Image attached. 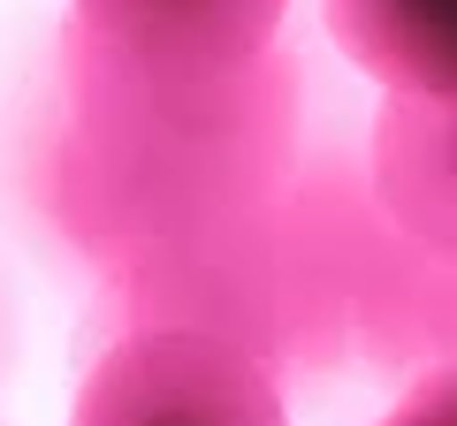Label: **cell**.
<instances>
[{
  "label": "cell",
  "mask_w": 457,
  "mask_h": 426,
  "mask_svg": "<svg viewBox=\"0 0 457 426\" xmlns=\"http://www.w3.org/2000/svg\"><path fill=\"white\" fill-rule=\"evenodd\" d=\"M343 61L389 99L457 107V0H320Z\"/></svg>",
  "instance_id": "cell-7"
},
{
  "label": "cell",
  "mask_w": 457,
  "mask_h": 426,
  "mask_svg": "<svg viewBox=\"0 0 457 426\" xmlns=\"http://www.w3.org/2000/svg\"><path fill=\"white\" fill-rule=\"evenodd\" d=\"M69 426H290L282 389L206 335H114Z\"/></svg>",
  "instance_id": "cell-3"
},
{
  "label": "cell",
  "mask_w": 457,
  "mask_h": 426,
  "mask_svg": "<svg viewBox=\"0 0 457 426\" xmlns=\"http://www.w3.org/2000/svg\"><path fill=\"white\" fill-rule=\"evenodd\" d=\"M343 251V297H351V343L381 350V358H420L457 365V274L450 266L411 259L404 244H366L351 236V221H336Z\"/></svg>",
  "instance_id": "cell-6"
},
{
  "label": "cell",
  "mask_w": 457,
  "mask_h": 426,
  "mask_svg": "<svg viewBox=\"0 0 457 426\" xmlns=\"http://www.w3.org/2000/svg\"><path fill=\"white\" fill-rule=\"evenodd\" d=\"M114 312L122 335H206L252 358L275 389L282 373H320L336 350H351L336 221H312L305 198L130 259L114 274Z\"/></svg>",
  "instance_id": "cell-2"
},
{
  "label": "cell",
  "mask_w": 457,
  "mask_h": 426,
  "mask_svg": "<svg viewBox=\"0 0 457 426\" xmlns=\"http://www.w3.org/2000/svg\"><path fill=\"white\" fill-rule=\"evenodd\" d=\"M305 99L297 61L267 46L245 69H153L62 31V122L38 145V206L99 274L297 198Z\"/></svg>",
  "instance_id": "cell-1"
},
{
  "label": "cell",
  "mask_w": 457,
  "mask_h": 426,
  "mask_svg": "<svg viewBox=\"0 0 457 426\" xmlns=\"http://www.w3.org/2000/svg\"><path fill=\"white\" fill-rule=\"evenodd\" d=\"M366 198L389 244L457 274V107L381 99L366 130Z\"/></svg>",
  "instance_id": "cell-4"
},
{
  "label": "cell",
  "mask_w": 457,
  "mask_h": 426,
  "mask_svg": "<svg viewBox=\"0 0 457 426\" xmlns=\"http://www.w3.org/2000/svg\"><path fill=\"white\" fill-rule=\"evenodd\" d=\"M16 350H23V312H16V282H8V266H0V389H8V373H16Z\"/></svg>",
  "instance_id": "cell-9"
},
{
  "label": "cell",
  "mask_w": 457,
  "mask_h": 426,
  "mask_svg": "<svg viewBox=\"0 0 457 426\" xmlns=\"http://www.w3.org/2000/svg\"><path fill=\"white\" fill-rule=\"evenodd\" d=\"M290 0H69V23L153 69H245L275 46Z\"/></svg>",
  "instance_id": "cell-5"
},
{
  "label": "cell",
  "mask_w": 457,
  "mask_h": 426,
  "mask_svg": "<svg viewBox=\"0 0 457 426\" xmlns=\"http://www.w3.org/2000/svg\"><path fill=\"white\" fill-rule=\"evenodd\" d=\"M381 426H457V365H427V373H411V389L396 396V411Z\"/></svg>",
  "instance_id": "cell-8"
}]
</instances>
